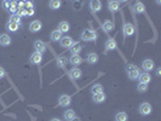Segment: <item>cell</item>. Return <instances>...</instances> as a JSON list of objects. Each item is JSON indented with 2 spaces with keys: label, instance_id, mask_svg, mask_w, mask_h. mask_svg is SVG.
I'll return each mask as SVG.
<instances>
[{
  "label": "cell",
  "instance_id": "cell-28",
  "mask_svg": "<svg viewBox=\"0 0 161 121\" xmlns=\"http://www.w3.org/2000/svg\"><path fill=\"white\" fill-rule=\"evenodd\" d=\"M103 29H104L106 32H110L114 29V23L112 21H106L104 23H103Z\"/></svg>",
  "mask_w": 161,
  "mask_h": 121
},
{
  "label": "cell",
  "instance_id": "cell-41",
  "mask_svg": "<svg viewBox=\"0 0 161 121\" xmlns=\"http://www.w3.org/2000/svg\"><path fill=\"white\" fill-rule=\"evenodd\" d=\"M155 1H156V4H158V5H160V4H161V0H155Z\"/></svg>",
  "mask_w": 161,
  "mask_h": 121
},
{
  "label": "cell",
  "instance_id": "cell-13",
  "mask_svg": "<svg viewBox=\"0 0 161 121\" xmlns=\"http://www.w3.org/2000/svg\"><path fill=\"white\" fill-rule=\"evenodd\" d=\"M108 9L110 12H116V11L120 9V3L116 1V0H110V1L108 3Z\"/></svg>",
  "mask_w": 161,
  "mask_h": 121
},
{
  "label": "cell",
  "instance_id": "cell-27",
  "mask_svg": "<svg viewBox=\"0 0 161 121\" xmlns=\"http://www.w3.org/2000/svg\"><path fill=\"white\" fill-rule=\"evenodd\" d=\"M76 115H75V113H74V110H72V109H68V110H66V113H64V120H67V121H70Z\"/></svg>",
  "mask_w": 161,
  "mask_h": 121
},
{
  "label": "cell",
  "instance_id": "cell-22",
  "mask_svg": "<svg viewBox=\"0 0 161 121\" xmlns=\"http://www.w3.org/2000/svg\"><path fill=\"white\" fill-rule=\"evenodd\" d=\"M68 58L67 57H64V56H61V57H58L57 58V66H58L60 68H64L67 64H68Z\"/></svg>",
  "mask_w": 161,
  "mask_h": 121
},
{
  "label": "cell",
  "instance_id": "cell-45",
  "mask_svg": "<svg viewBox=\"0 0 161 121\" xmlns=\"http://www.w3.org/2000/svg\"><path fill=\"white\" fill-rule=\"evenodd\" d=\"M26 1H28V0H24V3H26Z\"/></svg>",
  "mask_w": 161,
  "mask_h": 121
},
{
  "label": "cell",
  "instance_id": "cell-39",
  "mask_svg": "<svg viewBox=\"0 0 161 121\" xmlns=\"http://www.w3.org/2000/svg\"><path fill=\"white\" fill-rule=\"evenodd\" d=\"M70 121H81V120H80V118H78V116H75V118H74V119H72Z\"/></svg>",
  "mask_w": 161,
  "mask_h": 121
},
{
  "label": "cell",
  "instance_id": "cell-19",
  "mask_svg": "<svg viewBox=\"0 0 161 121\" xmlns=\"http://www.w3.org/2000/svg\"><path fill=\"white\" fill-rule=\"evenodd\" d=\"M98 55L97 53H93V52H91L87 55V57H86V61H87L90 64H96L97 62H98Z\"/></svg>",
  "mask_w": 161,
  "mask_h": 121
},
{
  "label": "cell",
  "instance_id": "cell-5",
  "mask_svg": "<svg viewBox=\"0 0 161 121\" xmlns=\"http://www.w3.org/2000/svg\"><path fill=\"white\" fill-rule=\"evenodd\" d=\"M139 114L144 115V116H147V115H149V114H152V105L149 104V103H147V102L142 103V104L139 105Z\"/></svg>",
  "mask_w": 161,
  "mask_h": 121
},
{
  "label": "cell",
  "instance_id": "cell-32",
  "mask_svg": "<svg viewBox=\"0 0 161 121\" xmlns=\"http://www.w3.org/2000/svg\"><path fill=\"white\" fill-rule=\"evenodd\" d=\"M137 90L139 91V92H143V93H144V92L148 91V84H142V82H139V84L137 85Z\"/></svg>",
  "mask_w": 161,
  "mask_h": 121
},
{
  "label": "cell",
  "instance_id": "cell-40",
  "mask_svg": "<svg viewBox=\"0 0 161 121\" xmlns=\"http://www.w3.org/2000/svg\"><path fill=\"white\" fill-rule=\"evenodd\" d=\"M116 1H119V3H126V1H129V0H116Z\"/></svg>",
  "mask_w": 161,
  "mask_h": 121
},
{
  "label": "cell",
  "instance_id": "cell-38",
  "mask_svg": "<svg viewBox=\"0 0 161 121\" xmlns=\"http://www.w3.org/2000/svg\"><path fill=\"white\" fill-rule=\"evenodd\" d=\"M156 75H158V76L161 75V68H158V69H156Z\"/></svg>",
  "mask_w": 161,
  "mask_h": 121
},
{
  "label": "cell",
  "instance_id": "cell-46",
  "mask_svg": "<svg viewBox=\"0 0 161 121\" xmlns=\"http://www.w3.org/2000/svg\"><path fill=\"white\" fill-rule=\"evenodd\" d=\"M15 1H18V0H15Z\"/></svg>",
  "mask_w": 161,
  "mask_h": 121
},
{
  "label": "cell",
  "instance_id": "cell-25",
  "mask_svg": "<svg viewBox=\"0 0 161 121\" xmlns=\"http://www.w3.org/2000/svg\"><path fill=\"white\" fill-rule=\"evenodd\" d=\"M133 10H135L136 14H143L145 11V6L142 3H137L135 6H133Z\"/></svg>",
  "mask_w": 161,
  "mask_h": 121
},
{
  "label": "cell",
  "instance_id": "cell-31",
  "mask_svg": "<svg viewBox=\"0 0 161 121\" xmlns=\"http://www.w3.org/2000/svg\"><path fill=\"white\" fill-rule=\"evenodd\" d=\"M9 22H14V23H17V24H21V17H20L18 15L14 14V15H11V16H10Z\"/></svg>",
  "mask_w": 161,
  "mask_h": 121
},
{
  "label": "cell",
  "instance_id": "cell-36",
  "mask_svg": "<svg viewBox=\"0 0 161 121\" xmlns=\"http://www.w3.org/2000/svg\"><path fill=\"white\" fill-rule=\"evenodd\" d=\"M27 16H33L34 15V7H29V9H24Z\"/></svg>",
  "mask_w": 161,
  "mask_h": 121
},
{
  "label": "cell",
  "instance_id": "cell-26",
  "mask_svg": "<svg viewBox=\"0 0 161 121\" xmlns=\"http://www.w3.org/2000/svg\"><path fill=\"white\" fill-rule=\"evenodd\" d=\"M115 120L116 121H127L129 120V115L121 112V113H118L116 115H115Z\"/></svg>",
  "mask_w": 161,
  "mask_h": 121
},
{
  "label": "cell",
  "instance_id": "cell-29",
  "mask_svg": "<svg viewBox=\"0 0 161 121\" xmlns=\"http://www.w3.org/2000/svg\"><path fill=\"white\" fill-rule=\"evenodd\" d=\"M80 51H81V45H80V44H74L72 47H70L72 55H79Z\"/></svg>",
  "mask_w": 161,
  "mask_h": 121
},
{
  "label": "cell",
  "instance_id": "cell-4",
  "mask_svg": "<svg viewBox=\"0 0 161 121\" xmlns=\"http://www.w3.org/2000/svg\"><path fill=\"white\" fill-rule=\"evenodd\" d=\"M122 32H124V35L125 37H132L135 34V27L132 23H125L124 28H122Z\"/></svg>",
  "mask_w": 161,
  "mask_h": 121
},
{
  "label": "cell",
  "instance_id": "cell-37",
  "mask_svg": "<svg viewBox=\"0 0 161 121\" xmlns=\"http://www.w3.org/2000/svg\"><path fill=\"white\" fill-rule=\"evenodd\" d=\"M5 75H6V72H5V69L3 67H0V79H3Z\"/></svg>",
  "mask_w": 161,
  "mask_h": 121
},
{
  "label": "cell",
  "instance_id": "cell-16",
  "mask_svg": "<svg viewBox=\"0 0 161 121\" xmlns=\"http://www.w3.org/2000/svg\"><path fill=\"white\" fill-rule=\"evenodd\" d=\"M11 38H10V35H7V34H1L0 35V45L1 46H9L10 44H11Z\"/></svg>",
  "mask_w": 161,
  "mask_h": 121
},
{
  "label": "cell",
  "instance_id": "cell-6",
  "mask_svg": "<svg viewBox=\"0 0 161 121\" xmlns=\"http://www.w3.org/2000/svg\"><path fill=\"white\" fill-rule=\"evenodd\" d=\"M41 28H43V23L40 22V21H32L30 22V24H29V30L32 33H37V32H40L41 30Z\"/></svg>",
  "mask_w": 161,
  "mask_h": 121
},
{
  "label": "cell",
  "instance_id": "cell-34",
  "mask_svg": "<svg viewBox=\"0 0 161 121\" xmlns=\"http://www.w3.org/2000/svg\"><path fill=\"white\" fill-rule=\"evenodd\" d=\"M83 7V3L79 1V0H75V1H73V9L76 10V11H80Z\"/></svg>",
  "mask_w": 161,
  "mask_h": 121
},
{
  "label": "cell",
  "instance_id": "cell-2",
  "mask_svg": "<svg viewBox=\"0 0 161 121\" xmlns=\"http://www.w3.org/2000/svg\"><path fill=\"white\" fill-rule=\"evenodd\" d=\"M97 32L96 30H91V29H86L81 33V35H80V38H81L83 41H95V40L97 39Z\"/></svg>",
  "mask_w": 161,
  "mask_h": 121
},
{
  "label": "cell",
  "instance_id": "cell-10",
  "mask_svg": "<svg viewBox=\"0 0 161 121\" xmlns=\"http://www.w3.org/2000/svg\"><path fill=\"white\" fill-rule=\"evenodd\" d=\"M69 75H70L72 79L74 80H76V79H80L83 75V73H81V69H79L76 67H73L70 70H69Z\"/></svg>",
  "mask_w": 161,
  "mask_h": 121
},
{
  "label": "cell",
  "instance_id": "cell-17",
  "mask_svg": "<svg viewBox=\"0 0 161 121\" xmlns=\"http://www.w3.org/2000/svg\"><path fill=\"white\" fill-rule=\"evenodd\" d=\"M118 47V45H116V41H115L114 39H108L107 40V43H106V50L107 51H113Z\"/></svg>",
  "mask_w": 161,
  "mask_h": 121
},
{
  "label": "cell",
  "instance_id": "cell-7",
  "mask_svg": "<svg viewBox=\"0 0 161 121\" xmlns=\"http://www.w3.org/2000/svg\"><path fill=\"white\" fill-rule=\"evenodd\" d=\"M58 103L61 107H69L72 103V97L68 95H62L58 98Z\"/></svg>",
  "mask_w": 161,
  "mask_h": 121
},
{
  "label": "cell",
  "instance_id": "cell-14",
  "mask_svg": "<svg viewBox=\"0 0 161 121\" xmlns=\"http://www.w3.org/2000/svg\"><path fill=\"white\" fill-rule=\"evenodd\" d=\"M34 47H35V51H38L40 53H44L46 51V45H45V43L41 41V40H37V41L34 43Z\"/></svg>",
  "mask_w": 161,
  "mask_h": 121
},
{
  "label": "cell",
  "instance_id": "cell-8",
  "mask_svg": "<svg viewBox=\"0 0 161 121\" xmlns=\"http://www.w3.org/2000/svg\"><path fill=\"white\" fill-rule=\"evenodd\" d=\"M29 61H30L32 64H37V66L40 64L41 61H43V53H40V52H38V51H35V52L30 56Z\"/></svg>",
  "mask_w": 161,
  "mask_h": 121
},
{
  "label": "cell",
  "instance_id": "cell-3",
  "mask_svg": "<svg viewBox=\"0 0 161 121\" xmlns=\"http://www.w3.org/2000/svg\"><path fill=\"white\" fill-rule=\"evenodd\" d=\"M74 44L75 43H74V40L70 37H64V38L62 37V39L60 40V45L62 46L63 49H70Z\"/></svg>",
  "mask_w": 161,
  "mask_h": 121
},
{
  "label": "cell",
  "instance_id": "cell-42",
  "mask_svg": "<svg viewBox=\"0 0 161 121\" xmlns=\"http://www.w3.org/2000/svg\"><path fill=\"white\" fill-rule=\"evenodd\" d=\"M51 121H62V120H60V119H52Z\"/></svg>",
  "mask_w": 161,
  "mask_h": 121
},
{
  "label": "cell",
  "instance_id": "cell-1",
  "mask_svg": "<svg viewBox=\"0 0 161 121\" xmlns=\"http://www.w3.org/2000/svg\"><path fill=\"white\" fill-rule=\"evenodd\" d=\"M126 73H127V76L131 79V80H137L138 76H139V74H141V70H139V68H138L137 66L135 64H127L126 66Z\"/></svg>",
  "mask_w": 161,
  "mask_h": 121
},
{
  "label": "cell",
  "instance_id": "cell-24",
  "mask_svg": "<svg viewBox=\"0 0 161 121\" xmlns=\"http://www.w3.org/2000/svg\"><path fill=\"white\" fill-rule=\"evenodd\" d=\"M7 30L9 32H12V33H16L17 30H18V28H20V24H17V23H14V22H9L7 23Z\"/></svg>",
  "mask_w": 161,
  "mask_h": 121
},
{
  "label": "cell",
  "instance_id": "cell-35",
  "mask_svg": "<svg viewBox=\"0 0 161 121\" xmlns=\"http://www.w3.org/2000/svg\"><path fill=\"white\" fill-rule=\"evenodd\" d=\"M10 5H11V1H7V0H4V1H3V7L5 10H9L10 9Z\"/></svg>",
  "mask_w": 161,
  "mask_h": 121
},
{
  "label": "cell",
  "instance_id": "cell-33",
  "mask_svg": "<svg viewBox=\"0 0 161 121\" xmlns=\"http://www.w3.org/2000/svg\"><path fill=\"white\" fill-rule=\"evenodd\" d=\"M17 9H18V6H17V1H15V0H12V1H11V5H10V12L11 14H16V11H17Z\"/></svg>",
  "mask_w": 161,
  "mask_h": 121
},
{
  "label": "cell",
  "instance_id": "cell-12",
  "mask_svg": "<svg viewBox=\"0 0 161 121\" xmlns=\"http://www.w3.org/2000/svg\"><path fill=\"white\" fill-rule=\"evenodd\" d=\"M154 61L152 59H144L142 63V68H143V70H145V72H150L154 69Z\"/></svg>",
  "mask_w": 161,
  "mask_h": 121
},
{
  "label": "cell",
  "instance_id": "cell-15",
  "mask_svg": "<svg viewBox=\"0 0 161 121\" xmlns=\"http://www.w3.org/2000/svg\"><path fill=\"white\" fill-rule=\"evenodd\" d=\"M138 80H139V82H142V84H149L150 82V80H152V78L148 74V72H145V73H141L139 74Z\"/></svg>",
  "mask_w": 161,
  "mask_h": 121
},
{
  "label": "cell",
  "instance_id": "cell-20",
  "mask_svg": "<svg viewBox=\"0 0 161 121\" xmlns=\"http://www.w3.org/2000/svg\"><path fill=\"white\" fill-rule=\"evenodd\" d=\"M62 5V1L61 0H50L49 1V7L51 10H58Z\"/></svg>",
  "mask_w": 161,
  "mask_h": 121
},
{
  "label": "cell",
  "instance_id": "cell-44",
  "mask_svg": "<svg viewBox=\"0 0 161 121\" xmlns=\"http://www.w3.org/2000/svg\"><path fill=\"white\" fill-rule=\"evenodd\" d=\"M7 1H12V0H7Z\"/></svg>",
  "mask_w": 161,
  "mask_h": 121
},
{
  "label": "cell",
  "instance_id": "cell-43",
  "mask_svg": "<svg viewBox=\"0 0 161 121\" xmlns=\"http://www.w3.org/2000/svg\"><path fill=\"white\" fill-rule=\"evenodd\" d=\"M73 1H75V0H73ZM79 1H81V3H83V1H84V0H79Z\"/></svg>",
  "mask_w": 161,
  "mask_h": 121
},
{
  "label": "cell",
  "instance_id": "cell-21",
  "mask_svg": "<svg viewBox=\"0 0 161 121\" xmlns=\"http://www.w3.org/2000/svg\"><path fill=\"white\" fill-rule=\"evenodd\" d=\"M104 101H106V95H104V92H101V93L93 95V102H95V103H103Z\"/></svg>",
  "mask_w": 161,
  "mask_h": 121
},
{
  "label": "cell",
  "instance_id": "cell-11",
  "mask_svg": "<svg viewBox=\"0 0 161 121\" xmlns=\"http://www.w3.org/2000/svg\"><path fill=\"white\" fill-rule=\"evenodd\" d=\"M68 61H69L70 64H73V67H76V66H79V64H81L83 63V58H81V56L80 55H72V57Z\"/></svg>",
  "mask_w": 161,
  "mask_h": 121
},
{
  "label": "cell",
  "instance_id": "cell-18",
  "mask_svg": "<svg viewBox=\"0 0 161 121\" xmlns=\"http://www.w3.org/2000/svg\"><path fill=\"white\" fill-rule=\"evenodd\" d=\"M69 29H70V26H69V23L67 21H62L60 22V24H58V30L61 33H67L69 32Z\"/></svg>",
  "mask_w": 161,
  "mask_h": 121
},
{
  "label": "cell",
  "instance_id": "cell-9",
  "mask_svg": "<svg viewBox=\"0 0 161 121\" xmlns=\"http://www.w3.org/2000/svg\"><path fill=\"white\" fill-rule=\"evenodd\" d=\"M90 10L92 12H99L102 10V3L99 0H91L90 1Z\"/></svg>",
  "mask_w": 161,
  "mask_h": 121
},
{
  "label": "cell",
  "instance_id": "cell-30",
  "mask_svg": "<svg viewBox=\"0 0 161 121\" xmlns=\"http://www.w3.org/2000/svg\"><path fill=\"white\" fill-rule=\"evenodd\" d=\"M101 92H103V86L101 84H95L93 86H92V93L93 95L101 93Z\"/></svg>",
  "mask_w": 161,
  "mask_h": 121
},
{
  "label": "cell",
  "instance_id": "cell-23",
  "mask_svg": "<svg viewBox=\"0 0 161 121\" xmlns=\"http://www.w3.org/2000/svg\"><path fill=\"white\" fill-rule=\"evenodd\" d=\"M61 39H62V33L58 29L53 30L52 33H51V40H52V41H60Z\"/></svg>",
  "mask_w": 161,
  "mask_h": 121
}]
</instances>
